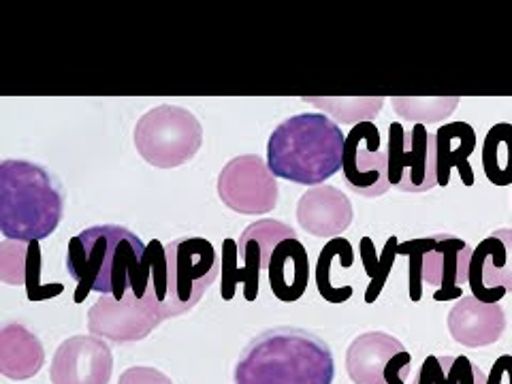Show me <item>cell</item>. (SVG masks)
I'll return each mask as SVG.
<instances>
[{"label": "cell", "instance_id": "5bb4252c", "mask_svg": "<svg viewBox=\"0 0 512 384\" xmlns=\"http://www.w3.org/2000/svg\"><path fill=\"white\" fill-rule=\"evenodd\" d=\"M352 216L350 199L335 186H314L297 203L299 227L314 237H342Z\"/></svg>", "mask_w": 512, "mask_h": 384}, {"label": "cell", "instance_id": "1f68e13d", "mask_svg": "<svg viewBox=\"0 0 512 384\" xmlns=\"http://www.w3.org/2000/svg\"><path fill=\"white\" fill-rule=\"evenodd\" d=\"M412 357L408 350L397 352V355L384 367V382L387 384H406V376L410 374Z\"/></svg>", "mask_w": 512, "mask_h": 384}, {"label": "cell", "instance_id": "4fadbf2b", "mask_svg": "<svg viewBox=\"0 0 512 384\" xmlns=\"http://www.w3.org/2000/svg\"><path fill=\"white\" fill-rule=\"evenodd\" d=\"M297 233L280 220H256L239 237V259L244 261L242 267V284L246 301L259 299V282L261 271L269 267L271 254L284 242L293 239Z\"/></svg>", "mask_w": 512, "mask_h": 384}, {"label": "cell", "instance_id": "2e32d148", "mask_svg": "<svg viewBox=\"0 0 512 384\" xmlns=\"http://www.w3.org/2000/svg\"><path fill=\"white\" fill-rule=\"evenodd\" d=\"M406 350L404 344L389 333L370 331L363 333L350 344L346 352V370L355 384H387L384 382V367Z\"/></svg>", "mask_w": 512, "mask_h": 384}, {"label": "cell", "instance_id": "ba28073f", "mask_svg": "<svg viewBox=\"0 0 512 384\" xmlns=\"http://www.w3.org/2000/svg\"><path fill=\"white\" fill-rule=\"evenodd\" d=\"M278 180L256 154L233 158L218 175V195L237 214H269L278 205Z\"/></svg>", "mask_w": 512, "mask_h": 384}, {"label": "cell", "instance_id": "9c48e42d", "mask_svg": "<svg viewBox=\"0 0 512 384\" xmlns=\"http://www.w3.org/2000/svg\"><path fill=\"white\" fill-rule=\"evenodd\" d=\"M160 323L163 316L150 293L137 297L128 291L124 299L103 295L88 312L90 333L116 344L146 340Z\"/></svg>", "mask_w": 512, "mask_h": 384}, {"label": "cell", "instance_id": "d4e9b609", "mask_svg": "<svg viewBox=\"0 0 512 384\" xmlns=\"http://www.w3.org/2000/svg\"><path fill=\"white\" fill-rule=\"evenodd\" d=\"M459 105L457 96H395L393 107L404 120L423 124L448 118Z\"/></svg>", "mask_w": 512, "mask_h": 384}, {"label": "cell", "instance_id": "603a6c76", "mask_svg": "<svg viewBox=\"0 0 512 384\" xmlns=\"http://www.w3.org/2000/svg\"><path fill=\"white\" fill-rule=\"evenodd\" d=\"M303 101L327 109L335 120L344 124L372 122L384 105L382 96H338V99H314V96L308 99V96H303Z\"/></svg>", "mask_w": 512, "mask_h": 384}, {"label": "cell", "instance_id": "8fae6325", "mask_svg": "<svg viewBox=\"0 0 512 384\" xmlns=\"http://www.w3.org/2000/svg\"><path fill=\"white\" fill-rule=\"evenodd\" d=\"M468 284L472 297L483 303H500L512 293V229L493 231L474 248Z\"/></svg>", "mask_w": 512, "mask_h": 384}, {"label": "cell", "instance_id": "4316f807", "mask_svg": "<svg viewBox=\"0 0 512 384\" xmlns=\"http://www.w3.org/2000/svg\"><path fill=\"white\" fill-rule=\"evenodd\" d=\"M28 246L30 242H18V239H5L0 244V280L9 286L26 284V265H28Z\"/></svg>", "mask_w": 512, "mask_h": 384}, {"label": "cell", "instance_id": "30bf717a", "mask_svg": "<svg viewBox=\"0 0 512 384\" xmlns=\"http://www.w3.org/2000/svg\"><path fill=\"white\" fill-rule=\"evenodd\" d=\"M342 175L352 192L367 199L380 197L391 188L387 148L382 146L374 122H361L350 128L344 141Z\"/></svg>", "mask_w": 512, "mask_h": 384}, {"label": "cell", "instance_id": "7a4b0ae2", "mask_svg": "<svg viewBox=\"0 0 512 384\" xmlns=\"http://www.w3.org/2000/svg\"><path fill=\"white\" fill-rule=\"evenodd\" d=\"M335 361L325 340L295 327L263 331L239 357L235 384H333Z\"/></svg>", "mask_w": 512, "mask_h": 384}, {"label": "cell", "instance_id": "cb8c5ba5", "mask_svg": "<svg viewBox=\"0 0 512 384\" xmlns=\"http://www.w3.org/2000/svg\"><path fill=\"white\" fill-rule=\"evenodd\" d=\"M340 256H348V259H355V250H352L350 242L344 237H333L329 239V244L320 250L318 254V263H316V286L318 293L325 301L329 303H346L352 297V286H342L335 288L331 284V265L335 259Z\"/></svg>", "mask_w": 512, "mask_h": 384}, {"label": "cell", "instance_id": "f546056e", "mask_svg": "<svg viewBox=\"0 0 512 384\" xmlns=\"http://www.w3.org/2000/svg\"><path fill=\"white\" fill-rule=\"evenodd\" d=\"M397 246H399V239H397L395 235L389 237L387 244H384V248H382V252H380L378 267H376V276L372 278L370 286H367V291H365V303H374V301L380 297L382 288H384V284H387L391 269H393V265H395Z\"/></svg>", "mask_w": 512, "mask_h": 384}, {"label": "cell", "instance_id": "e575fe53", "mask_svg": "<svg viewBox=\"0 0 512 384\" xmlns=\"http://www.w3.org/2000/svg\"><path fill=\"white\" fill-rule=\"evenodd\" d=\"M427 284L440 286L442 280V254L434 248L431 252H427L425 256V274H423Z\"/></svg>", "mask_w": 512, "mask_h": 384}, {"label": "cell", "instance_id": "3957f363", "mask_svg": "<svg viewBox=\"0 0 512 384\" xmlns=\"http://www.w3.org/2000/svg\"><path fill=\"white\" fill-rule=\"evenodd\" d=\"M346 135L325 114L284 120L267 143V167L276 178L301 186H323L342 171Z\"/></svg>", "mask_w": 512, "mask_h": 384}, {"label": "cell", "instance_id": "9a60e30c", "mask_svg": "<svg viewBox=\"0 0 512 384\" xmlns=\"http://www.w3.org/2000/svg\"><path fill=\"white\" fill-rule=\"evenodd\" d=\"M506 329L500 303H483L476 297H461L448 312V331L461 346L480 348L498 342Z\"/></svg>", "mask_w": 512, "mask_h": 384}, {"label": "cell", "instance_id": "e0dca14e", "mask_svg": "<svg viewBox=\"0 0 512 384\" xmlns=\"http://www.w3.org/2000/svg\"><path fill=\"white\" fill-rule=\"evenodd\" d=\"M269 286L276 299L293 303L308 291L310 282V256L308 248L297 237L284 239V242L271 254L267 267Z\"/></svg>", "mask_w": 512, "mask_h": 384}, {"label": "cell", "instance_id": "d6a6232c", "mask_svg": "<svg viewBox=\"0 0 512 384\" xmlns=\"http://www.w3.org/2000/svg\"><path fill=\"white\" fill-rule=\"evenodd\" d=\"M487 384H512V355H502L493 363Z\"/></svg>", "mask_w": 512, "mask_h": 384}, {"label": "cell", "instance_id": "277c9868", "mask_svg": "<svg viewBox=\"0 0 512 384\" xmlns=\"http://www.w3.org/2000/svg\"><path fill=\"white\" fill-rule=\"evenodd\" d=\"M64 195L54 175L28 160L0 165V231L18 242H41L62 220Z\"/></svg>", "mask_w": 512, "mask_h": 384}, {"label": "cell", "instance_id": "5b68a950", "mask_svg": "<svg viewBox=\"0 0 512 384\" xmlns=\"http://www.w3.org/2000/svg\"><path fill=\"white\" fill-rule=\"evenodd\" d=\"M163 320L190 312L216 282L220 256L205 237H180L165 244Z\"/></svg>", "mask_w": 512, "mask_h": 384}, {"label": "cell", "instance_id": "484cf974", "mask_svg": "<svg viewBox=\"0 0 512 384\" xmlns=\"http://www.w3.org/2000/svg\"><path fill=\"white\" fill-rule=\"evenodd\" d=\"M436 248V237L427 235L419 239H410L397 246V256H408V293L410 299L416 303L423 299V286H425V256Z\"/></svg>", "mask_w": 512, "mask_h": 384}, {"label": "cell", "instance_id": "836d02e7", "mask_svg": "<svg viewBox=\"0 0 512 384\" xmlns=\"http://www.w3.org/2000/svg\"><path fill=\"white\" fill-rule=\"evenodd\" d=\"M359 254H361V261H363V267H365V274L370 276V278H374L378 261H380V254L376 252V246L372 242V237H363L361 239Z\"/></svg>", "mask_w": 512, "mask_h": 384}, {"label": "cell", "instance_id": "ffe728a7", "mask_svg": "<svg viewBox=\"0 0 512 384\" xmlns=\"http://www.w3.org/2000/svg\"><path fill=\"white\" fill-rule=\"evenodd\" d=\"M436 250L442 254V280L436 291V301H453L461 299V284L468 282L470 259L474 248H470L463 239L451 233H434Z\"/></svg>", "mask_w": 512, "mask_h": 384}, {"label": "cell", "instance_id": "52a82bcc", "mask_svg": "<svg viewBox=\"0 0 512 384\" xmlns=\"http://www.w3.org/2000/svg\"><path fill=\"white\" fill-rule=\"evenodd\" d=\"M389 184L402 192H427L438 186L436 135L423 124L406 128L402 122L389 124Z\"/></svg>", "mask_w": 512, "mask_h": 384}, {"label": "cell", "instance_id": "ac0fdd59", "mask_svg": "<svg viewBox=\"0 0 512 384\" xmlns=\"http://www.w3.org/2000/svg\"><path fill=\"white\" fill-rule=\"evenodd\" d=\"M45 350L35 333L11 323L0 331V374L11 380H28L41 372Z\"/></svg>", "mask_w": 512, "mask_h": 384}, {"label": "cell", "instance_id": "8992f818", "mask_svg": "<svg viewBox=\"0 0 512 384\" xmlns=\"http://www.w3.org/2000/svg\"><path fill=\"white\" fill-rule=\"evenodd\" d=\"M133 139L137 152L148 165L175 169L201 150L203 128L188 109L160 105L139 118Z\"/></svg>", "mask_w": 512, "mask_h": 384}, {"label": "cell", "instance_id": "83f0119b", "mask_svg": "<svg viewBox=\"0 0 512 384\" xmlns=\"http://www.w3.org/2000/svg\"><path fill=\"white\" fill-rule=\"evenodd\" d=\"M26 295L30 301H45L64 293L62 284H43L41 282V246L39 242H30L28 246V265H26Z\"/></svg>", "mask_w": 512, "mask_h": 384}, {"label": "cell", "instance_id": "44dd1931", "mask_svg": "<svg viewBox=\"0 0 512 384\" xmlns=\"http://www.w3.org/2000/svg\"><path fill=\"white\" fill-rule=\"evenodd\" d=\"M412 384H487V376L468 357L429 355Z\"/></svg>", "mask_w": 512, "mask_h": 384}, {"label": "cell", "instance_id": "7402d4cb", "mask_svg": "<svg viewBox=\"0 0 512 384\" xmlns=\"http://www.w3.org/2000/svg\"><path fill=\"white\" fill-rule=\"evenodd\" d=\"M483 171L493 186L512 184V124L500 122L489 128L483 141Z\"/></svg>", "mask_w": 512, "mask_h": 384}, {"label": "cell", "instance_id": "6da1fadb", "mask_svg": "<svg viewBox=\"0 0 512 384\" xmlns=\"http://www.w3.org/2000/svg\"><path fill=\"white\" fill-rule=\"evenodd\" d=\"M67 271L77 282L75 303L90 293L124 299L128 291L146 297L150 284L148 246L118 224H99L69 242Z\"/></svg>", "mask_w": 512, "mask_h": 384}, {"label": "cell", "instance_id": "f1b7e54d", "mask_svg": "<svg viewBox=\"0 0 512 384\" xmlns=\"http://www.w3.org/2000/svg\"><path fill=\"white\" fill-rule=\"evenodd\" d=\"M220 265H222L220 295L224 301H231L237 293L239 282H242V267H239V244L231 237L222 242Z\"/></svg>", "mask_w": 512, "mask_h": 384}, {"label": "cell", "instance_id": "7c38bea8", "mask_svg": "<svg viewBox=\"0 0 512 384\" xmlns=\"http://www.w3.org/2000/svg\"><path fill=\"white\" fill-rule=\"evenodd\" d=\"M114 357L96 335H75L64 340L52 361V384H109Z\"/></svg>", "mask_w": 512, "mask_h": 384}, {"label": "cell", "instance_id": "4dcf8cb0", "mask_svg": "<svg viewBox=\"0 0 512 384\" xmlns=\"http://www.w3.org/2000/svg\"><path fill=\"white\" fill-rule=\"evenodd\" d=\"M118 384H173V380L163 372L154 370V367L135 365V367H128V370L120 376Z\"/></svg>", "mask_w": 512, "mask_h": 384}, {"label": "cell", "instance_id": "d6986e66", "mask_svg": "<svg viewBox=\"0 0 512 384\" xmlns=\"http://www.w3.org/2000/svg\"><path fill=\"white\" fill-rule=\"evenodd\" d=\"M438 186H448L451 171L457 169L461 182L474 186V171L470 167V156L476 152V133L468 122H451L438 128Z\"/></svg>", "mask_w": 512, "mask_h": 384}]
</instances>
